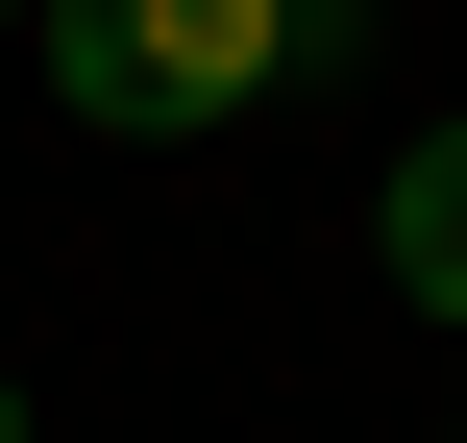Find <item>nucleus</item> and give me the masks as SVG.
I'll use <instances>...</instances> for the list:
<instances>
[{"label":"nucleus","instance_id":"20e7f679","mask_svg":"<svg viewBox=\"0 0 467 443\" xmlns=\"http://www.w3.org/2000/svg\"><path fill=\"white\" fill-rule=\"evenodd\" d=\"M0 25H49V0H0Z\"/></svg>","mask_w":467,"mask_h":443},{"label":"nucleus","instance_id":"f03ea898","mask_svg":"<svg viewBox=\"0 0 467 443\" xmlns=\"http://www.w3.org/2000/svg\"><path fill=\"white\" fill-rule=\"evenodd\" d=\"M369 271H394L419 321H467V123H419V148H394V197H369Z\"/></svg>","mask_w":467,"mask_h":443},{"label":"nucleus","instance_id":"7ed1b4c3","mask_svg":"<svg viewBox=\"0 0 467 443\" xmlns=\"http://www.w3.org/2000/svg\"><path fill=\"white\" fill-rule=\"evenodd\" d=\"M0 443H25V370H0Z\"/></svg>","mask_w":467,"mask_h":443},{"label":"nucleus","instance_id":"f257e3e1","mask_svg":"<svg viewBox=\"0 0 467 443\" xmlns=\"http://www.w3.org/2000/svg\"><path fill=\"white\" fill-rule=\"evenodd\" d=\"M296 25H320V0H49L25 49H49V99H74L99 148H197V123H246V99L296 74Z\"/></svg>","mask_w":467,"mask_h":443}]
</instances>
